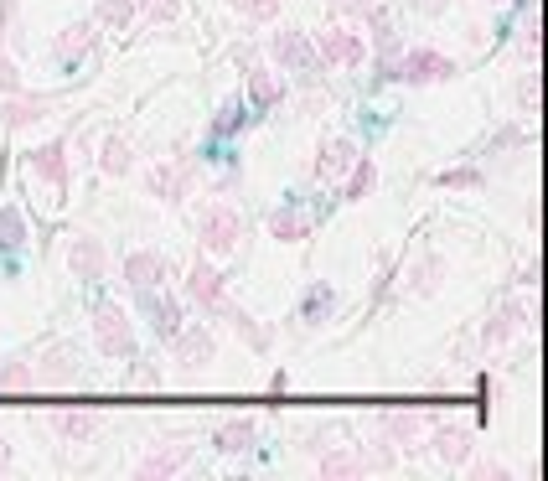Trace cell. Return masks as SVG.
<instances>
[{
  "instance_id": "cell-1",
  "label": "cell",
  "mask_w": 548,
  "mask_h": 481,
  "mask_svg": "<svg viewBox=\"0 0 548 481\" xmlns=\"http://www.w3.org/2000/svg\"><path fill=\"white\" fill-rule=\"evenodd\" d=\"M455 73H461V68H455L445 52H430V47H414V52H404L399 63H393V78L419 83V88H424V83H450Z\"/></svg>"
},
{
  "instance_id": "cell-37",
  "label": "cell",
  "mask_w": 548,
  "mask_h": 481,
  "mask_svg": "<svg viewBox=\"0 0 548 481\" xmlns=\"http://www.w3.org/2000/svg\"><path fill=\"white\" fill-rule=\"evenodd\" d=\"M176 11H181V0H145L150 21H176Z\"/></svg>"
},
{
  "instance_id": "cell-23",
  "label": "cell",
  "mask_w": 548,
  "mask_h": 481,
  "mask_svg": "<svg viewBox=\"0 0 548 481\" xmlns=\"http://www.w3.org/2000/svg\"><path fill=\"white\" fill-rule=\"evenodd\" d=\"M94 47V21H73L63 37H57V57H63V63H78V57Z\"/></svg>"
},
{
  "instance_id": "cell-41",
  "label": "cell",
  "mask_w": 548,
  "mask_h": 481,
  "mask_svg": "<svg viewBox=\"0 0 548 481\" xmlns=\"http://www.w3.org/2000/svg\"><path fill=\"white\" fill-rule=\"evenodd\" d=\"M6 466H11V445H6V440H0V471H6Z\"/></svg>"
},
{
  "instance_id": "cell-4",
  "label": "cell",
  "mask_w": 548,
  "mask_h": 481,
  "mask_svg": "<svg viewBox=\"0 0 548 481\" xmlns=\"http://www.w3.org/2000/svg\"><path fill=\"white\" fill-rule=\"evenodd\" d=\"M243 238V218L233 213V207H207L202 213V249L207 254H233Z\"/></svg>"
},
{
  "instance_id": "cell-11",
  "label": "cell",
  "mask_w": 548,
  "mask_h": 481,
  "mask_svg": "<svg viewBox=\"0 0 548 481\" xmlns=\"http://www.w3.org/2000/svg\"><path fill=\"white\" fill-rule=\"evenodd\" d=\"M187 295L197 300V306L218 311V306H223V275H218V269H212L207 259H197V264H192V275H187Z\"/></svg>"
},
{
  "instance_id": "cell-6",
  "label": "cell",
  "mask_w": 548,
  "mask_h": 481,
  "mask_svg": "<svg viewBox=\"0 0 548 481\" xmlns=\"http://www.w3.org/2000/svg\"><path fill=\"white\" fill-rule=\"evenodd\" d=\"M523 326H528V300H502V311L486 321V332H481V347H507Z\"/></svg>"
},
{
  "instance_id": "cell-26",
  "label": "cell",
  "mask_w": 548,
  "mask_h": 481,
  "mask_svg": "<svg viewBox=\"0 0 548 481\" xmlns=\"http://www.w3.org/2000/svg\"><path fill=\"white\" fill-rule=\"evenodd\" d=\"M331 306H337V290H331V285L321 280V285H311V290H306V306H300V321H311V326H316V321H321Z\"/></svg>"
},
{
  "instance_id": "cell-8",
  "label": "cell",
  "mask_w": 548,
  "mask_h": 481,
  "mask_svg": "<svg viewBox=\"0 0 548 481\" xmlns=\"http://www.w3.org/2000/svg\"><path fill=\"white\" fill-rule=\"evenodd\" d=\"M57 109V99H37V94H6V104H0V119H6V130H26L37 125V119H47Z\"/></svg>"
},
{
  "instance_id": "cell-13",
  "label": "cell",
  "mask_w": 548,
  "mask_h": 481,
  "mask_svg": "<svg viewBox=\"0 0 548 481\" xmlns=\"http://www.w3.org/2000/svg\"><path fill=\"white\" fill-rule=\"evenodd\" d=\"M145 187H150V197H161V202H181L187 197V166H150L145 171Z\"/></svg>"
},
{
  "instance_id": "cell-25",
  "label": "cell",
  "mask_w": 548,
  "mask_h": 481,
  "mask_svg": "<svg viewBox=\"0 0 548 481\" xmlns=\"http://www.w3.org/2000/svg\"><path fill=\"white\" fill-rule=\"evenodd\" d=\"M373 187H378V166H373L368 156H357V161H352V182H347V202H362Z\"/></svg>"
},
{
  "instance_id": "cell-16",
  "label": "cell",
  "mask_w": 548,
  "mask_h": 481,
  "mask_svg": "<svg viewBox=\"0 0 548 481\" xmlns=\"http://www.w3.org/2000/svg\"><path fill=\"white\" fill-rule=\"evenodd\" d=\"M94 425H99L94 409H63V414H52V430L63 435L68 445H83L88 435H94Z\"/></svg>"
},
{
  "instance_id": "cell-14",
  "label": "cell",
  "mask_w": 548,
  "mask_h": 481,
  "mask_svg": "<svg viewBox=\"0 0 548 481\" xmlns=\"http://www.w3.org/2000/svg\"><path fill=\"white\" fill-rule=\"evenodd\" d=\"M125 280L145 295V290H156L161 280H166V259L161 254H150V249H140V254H130L125 259Z\"/></svg>"
},
{
  "instance_id": "cell-40",
  "label": "cell",
  "mask_w": 548,
  "mask_h": 481,
  "mask_svg": "<svg viewBox=\"0 0 548 481\" xmlns=\"http://www.w3.org/2000/svg\"><path fill=\"white\" fill-rule=\"evenodd\" d=\"M342 6H347V11H357V16H368V11L378 6V0H342Z\"/></svg>"
},
{
  "instance_id": "cell-39",
  "label": "cell",
  "mask_w": 548,
  "mask_h": 481,
  "mask_svg": "<svg viewBox=\"0 0 548 481\" xmlns=\"http://www.w3.org/2000/svg\"><path fill=\"white\" fill-rule=\"evenodd\" d=\"M238 125H243V109H238V104H228V109H223V119H218V135H228V130H238Z\"/></svg>"
},
{
  "instance_id": "cell-2",
  "label": "cell",
  "mask_w": 548,
  "mask_h": 481,
  "mask_svg": "<svg viewBox=\"0 0 548 481\" xmlns=\"http://www.w3.org/2000/svg\"><path fill=\"white\" fill-rule=\"evenodd\" d=\"M94 342L104 357H130L135 352V326L125 316V306H99L94 311Z\"/></svg>"
},
{
  "instance_id": "cell-3",
  "label": "cell",
  "mask_w": 548,
  "mask_h": 481,
  "mask_svg": "<svg viewBox=\"0 0 548 481\" xmlns=\"http://www.w3.org/2000/svg\"><path fill=\"white\" fill-rule=\"evenodd\" d=\"M316 57L331 63V68H362L368 63V42H362L352 26H331V32H321V42H316Z\"/></svg>"
},
{
  "instance_id": "cell-5",
  "label": "cell",
  "mask_w": 548,
  "mask_h": 481,
  "mask_svg": "<svg viewBox=\"0 0 548 481\" xmlns=\"http://www.w3.org/2000/svg\"><path fill=\"white\" fill-rule=\"evenodd\" d=\"M269 52H274V63H285L295 73H316L321 68V57H316V47H311L306 32H274L269 37Z\"/></svg>"
},
{
  "instance_id": "cell-17",
  "label": "cell",
  "mask_w": 548,
  "mask_h": 481,
  "mask_svg": "<svg viewBox=\"0 0 548 481\" xmlns=\"http://www.w3.org/2000/svg\"><path fill=\"white\" fill-rule=\"evenodd\" d=\"M471 445H476L471 430H450V425L435 430V456H440L445 466H466V461H471Z\"/></svg>"
},
{
  "instance_id": "cell-42",
  "label": "cell",
  "mask_w": 548,
  "mask_h": 481,
  "mask_svg": "<svg viewBox=\"0 0 548 481\" xmlns=\"http://www.w3.org/2000/svg\"><path fill=\"white\" fill-rule=\"evenodd\" d=\"M497 6H507V0H497Z\"/></svg>"
},
{
  "instance_id": "cell-18",
  "label": "cell",
  "mask_w": 548,
  "mask_h": 481,
  "mask_svg": "<svg viewBox=\"0 0 548 481\" xmlns=\"http://www.w3.org/2000/svg\"><path fill=\"white\" fill-rule=\"evenodd\" d=\"M212 445L223 450V456H238V450L254 445V419H223L218 430H212Z\"/></svg>"
},
{
  "instance_id": "cell-36",
  "label": "cell",
  "mask_w": 548,
  "mask_h": 481,
  "mask_svg": "<svg viewBox=\"0 0 548 481\" xmlns=\"http://www.w3.org/2000/svg\"><path fill=\"white\" fill-rule=\"evenodd\" d=\"M538 99H543L538 73H528V78H523V88H517V104H523V114H533V109H538Z\"/></svg>"
},
{
  "instance_id": "cell-24",
  "label": "cell",
  "mask_w": 548,
  "mask_h": 481,
  "mask_svg": "<svg viewBox=\"0 0 548 481\" xmlns=\"http://www.w3.org/2000/svg\"><path fill=\"white\" fill-rule=\"evenodd\" d=\"M269 233H274V238H280V244H300V238H306V233H311V223H306V218H300V213H290V207H280V213H274V218H269Z\"/></svg>"
},
{
  "instance_id": "cell-9",
  "label": "cell",
  "mask_w": 548,
  "mask_h": 481,
  "mask_svg": "<svg viewBox=\"0 0 548 481\" xmlns=\"http://www.w3.org/2000/svg\"><path fill=\"white\" fill-rule=\"evenodd\" d=\"M171 342H176V363H181V373H197L202 363H212V337H207V326H181Z\"/></svg>"
},
{
  "instance_id": "cell-29",
  "label": "cell",
  "mask_w": 548,
  "mask_h": 481,
  "mask_svg": "<svg viewBox=\"0 0 548 481\" xmlns=\"http://www.w3.org/2000/svg\"><path fill=\"white\" fill-rule=\"evenodd\" d=\"M0 388L6 394H26V388H37V373L26 363H0Z\"/></svg>"
},
{
  "instance_id": "cell-12",
  "label": "cell",
  "mask_w": 548,
  "mask_h": 481,
  "mask_svg": "<svg viewBox=\"0 0 548 481\" xmlns=\"http://www.w3.org/2000/svg\"><path fill=\"white\" fill-rule=\"evenodd\" d=\"M352 161H357L352 140H321V150H316V182H337Z\"/></svg>"
},
{
  "instance_id": "cell-20",
  "label": "cell",
  "mask_w": 548,
  "mask_h": 481,
  "mask_svg": "<svg viewBox=\"0 0 548 481\" xmlns=\"http://www.w3.org/2000/svg\"><path fill=\"white\" fill-rule=\"evenodd\" d=\"M249 99H254L259 109H274V104L285 99V78L269 73V68H249Z\"/></svg>"
},
{
  "instance_id": "cell-32",
  "label": "cell",
  "mask_w": 548,
  "mask_h": 481,
  "mask_svg": "<svg viewBox=\"0 0 548 481\" xmlns=\"http://www.w3.org/2000/svg\"><path fill=\"white\" fill-rule=\"evenodd\" d=\"M228 311V321H233V332L243 337V342H254V347H269V332H264V326H254L249 316H243V311H233V306H223Z\"/></svg>"
},
{
  "instance_id": "cell-34",
  "label": "cell",
  "mask_w": 548,
  "mask_h": 481,
  "mask_svg": "<svg viewBox=\"0 0 548 481\" xmlns=\"http://www.w3.org/2000/svg\"><path fill=\"white\" fill-rule=\"evenodd\" d=\"M440 187H481V171L476 166H450V171H440Z\"/></svg>"
},
{
  "instance_id": "cell-38",
  "label": "cell",
  "mask_w": 548,
  "mask_h": 481,
  "mask_svg": "<svg viewBox=\"0 0 548 481\" xmlns=\"http://www.w3.org/2000/svg\"><path fill=\"white\" fill-rule=\"evenodd\" d=\"M368 466H378V471H388V466H393V450H388V435H383V440H373V450H368Z\"/></svg>"
},
{
  "instance_id": "cell-21",
  "label": "cell",
  "mask_w": 548,
  "mask_h": 481,
  "mask_svg": "<svg viewBox=\"0 0 548 481\" xmlns=\"http://www.w3.org/2000/svg\"><path fill=\"white\" fill-rule=\"evenodd\" d=\"M383 435H388V445H414L424 435V419L409 409H393V414H383Z\"/></svg>"
},
{
  "instance_id": "cell-30",
  "label": "cell",
  "mask_w": 548,
  "mask_h": 481,
  "mask_svg": "<svg viewBox=\"0 0 548 481\" xmlns=\"http://www.w3.org/2000/svg\"><path fill=\"white\" fill-rule=\"evenodd\" d=\"M99 21L114 26V32H125V26L135 21V0H99Z\"/></svg>"
},
{
  "instance_id": "cell-33",
  "label": "cell",
  "mask_w": 548,
  "mask_h": 481,
  "mask_svg": "<svg viewBox=\"0 0 548 481\" xmlns=\"http://www.w3.org/2000/svg\"><path fill=\"white\" fill-rule=\"evenodd\" d=\"M233 6L249 21H274V16H280V0H233Z\"/></svg>"
},
{
  "instance_id": "cell-7",
  "label": "cell",
  "mask_w": 548,
  "mask_h": 481,
  "mask_svg": "<svg viewBox=\"0 0 548 481\" xmlns=\"http://www.w3.org/2000/svg\"><path fill=\"white\" fill-rule=\"evenodd\" d=\"M68 269H73V275L78 280H88V285H94V280H104V269H109V254H104V244H99V238H73V249H68Z\"/></svg>"
},
{
  "instance_id": "cell-28",
  "label": "cell",
  "mask_w": 548,
  "mask_h": 481,
  "mask_svg": "<svg viewBox=\"0 0 548 481\" xmlns=\"http://www.w3.org/2000/svg\"><path fill=\"white\" fill-rule=\"evenodd\" d=\"M26 244V218L21 207H0V249H21Z\"/></svg>"
},
{
  "instance_id": "cell-22",
  "label": "cell",
  "mask_w": 548,
  "mask_h": 481,
  "mask_svg": "<svg viewBox=\"0 0 548 481\" xmlns=\"http://www.w3.org/2000/svg\"><path fill=\"white\" fill-rule=\"evenodd\" d=\"M187 456H192V445H171V450H150V456L135 466L140 476H171V471H181L187 466Z\"/></svg>"
},
{
  "instance_id": "cell-19",
  "label": "cell",
  "mask_w": 548,
  "mask_h": 481,
  "mask_svg": "<svg viewBox=\"0 0 548 481\" xmlns=\"http://www.w3.org/2000/svg\"><path fill=\"white\" fill-rule=\"evenodd\" d=\"M99 171H104V176H130V171H135V150H130L125 135H109V140H104V150H99Z\"/></svg>"
},
{
  "instance_id": "cell-31",
  "label": "cell",
  "mask_w": 548,
  "mask_h": 481,
  "mask_svg": "<svg viewBox=\"0 0 548 481\" xmlns=\"http://www.w3.org/2000/svg\"><path fill=\"white\" fill-rule=\"evenodd\" d=\"M440 269H445L440 259H424V264L414 269V275H409V290H414V295H435V285H440Z\"/></svg>"
},
{
  "instance_id": "cell-15",
  "label": "cell",
  "mask_w": 548,
  "mask_h": 481,
  "mask_svg": "<svg viewBox=\"0 0 548 481\" xmlns=\"http://www.w3.org/2000/svg\"><path fill=\"white\" fill-rule=\"evenodd\" d=\"M145 306H150V326L171 342L181 332V300L176 295H156V290H145Z\"/></svg>"
},
{
  "instance_id": "cell-27",
  "label": "cell",
  "mask_w": 548,
  "mask_h": 481,
  "mask_svg": "<svg viewBox=\"0 0 548 481\" xmlns=\"http://www.w3.org/2000/svg\"><path fill=\"white\" fill-rule=\"evenodd\" d=\"M368 471V461L352 456V450H326L321 456V476H362Z\"/></svg>"
},
{
  "instance_id": "cell-10",
  "label": "cell",
  "mask_w": 548,
  "mask_h": 481,
  "mask_svg": "<svg viewBox=\"0 0 548 481\" xmlns=\"http://www.w3.org/2000/svg\"><path fill=\"white\" fill-rule=\"evenodd\" d=\"M26 166H32V176H42V182L63 187L68 182V145L63 140H47V145H37L32 156H26Z\"/></svg>"
},
{
  "instance_id": "cell-35",
  "label": "cell",
  "mask_w": 548,
  "mask_h": 481,
  "mask_svg": "<svg viewBox=\"0 0 548 481\" xmlns=\"http://www.w3.org/2000/svg\"><path fill=\"white\" fill-rule=\"evenodd\" d=\"M0 94H21V68L0 52Z\"/></svg>"
}]
</instances>
